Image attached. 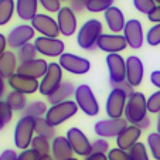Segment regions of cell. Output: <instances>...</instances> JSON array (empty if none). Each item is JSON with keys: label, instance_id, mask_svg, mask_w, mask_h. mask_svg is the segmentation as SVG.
<instances>
[{"label": "cell", "instance_id": "52", "mask_svg": "<svg viewBox=\"0 0 160 160\" xmlns=\"http://www.w3.org/2000/svg\"><path fill=\"white\" fill-rule=\"evenodd\" d=\"M4 89H6V82H4V78L2 77V74H0V99L4 94Z\"/></svg>", "mask_w": 160, "mask_h": 160}, {"label": "cell", "instance_id": "29", "mask_svg": "<svg viewBox=\"0 0 160 160\" xmlns=\"http://www.w3.org/2000/svg\"><path fill=\"white\" fill-rule=\"evenodd\" d=\"M36 133L37 136H42L45 139H54L55 138V128L45 118H37L36 119Z\"/></svg>", "mask_w": 160, "mask_h": 160}, {"label": "cell", "instance_id": "58", "mask_svg": "<svg viewBox=\"0 0 160 160\" xmlns=\"http://www.w3.org/2000/svg\"><path fill=\"white\" fill-rule=\"evenodd\" d=\"M70 2H74V0H70Z\"/></svg>", "mask_w": 160, "mask_h": 160}, {"label": "cell", "instance_id": "5", "mask_svg": "<svg viewBox=\"0 0 160 160\" xmlns=\"http://www.w3.org/2000/svg\"><path fill=\"white\" fill-rule=\"evenodd\" d=\"M75 102L78 105V108L84 112L88 116H97L99 113V103L97 101L94 91L91 89L89 85L82 84L79 87H77L75 89Z\"/></svg>", "mask_w": 160, "mask_h": 160}, {"label": "cell", "instance_id": "56", "mask_svg": "<svg viewBox=\"0 0 160 160\" xmlns=\"http://www.w3.org/2000/svg\"><path fill=\"white\" fill-rule=\"evenodd\" d=\"M154 3H156V4H160V0H154Z\"/></svg>", "mask_w": 160, "mask_h": 160}, {"label": "cell", "instance_id": "41", "mask_svg": "<svg viewBox=\"0 0 160 160\" xmlns=\"http://www.w3.org/2000/svg\"><path fill=\"white\" fill-rule=\"evenodd\" d=\"M38 2L50 13H58L61 10V0H38Z\"/></svg>", "mask_w": 160, "mask_h": 160}, {"label": "cell", "instance_id": "46", "mask_svg": "<svg viewBox=\"0 0 160 160\" xmlns=\"http://www.w3.org/2000/svg\"><path fill=\"white\" fill-rule=\"evenodd\" d=\"M18 154L13 149H6L0 153V160H17Z\"/></svg>", "mask_w": 160, "mask_h": 160}, {"label": "cell", "instance_id": "33", "mask_svg": "<svg viewBox=\"0 0 160 160\" xmlns=\"http://www.w3.org/2000/svg\"><path fill=\"white\" fill-rule=\"evenodd\" d=\"M113 0H88L87 2V10L91 13H105L109 7H112Z\"/></svg>", "mask_w": 160, "mask_h": 160}, {"label": "cell", "instance_id": "54", "mask_svg": "<svg viewBox=\"0 0 160 160\" xmlns=\"http://www.w3.org/2000/svg\"><path fill=\"white\" fill-rule=\"evenodd\" d=\"M38 160H54V159H52L51 154H44V156H40Z\"/></svg>", "mask_w": 160, "mask_h": 160}, {"label": "cell", "instance_id": "13", "mask_svg": "<svg viewBox=\"0 0 160 160\" xmlns=\"http://www.w3.org/2000/svg\"><path fill=\"white\" fill-rule=\"evenodd\" d=\"M31 27L42 37H48V38H58V34H61L57 20L47 14H37L31 20Z\"/></svg>", "mask_w": 160, "mask_h": 160}, {"label": "cell", "instance_id": "3", "mask_svg": "<svg viewBox=\"0 0 160 160\" xmlns=\"http://www.w3.org/2000/svg\"><path fill=\"white\" fill-rule=\"evenodd\" d=\"M36 119L30 116H21L17 121L14 128V145L20 150H27L30 149L31 142L34 139V132H36Z\"/></svg>", "mask_w": 160, "mask_h": 160}, {"label": "cell", "instance_id": "36", "mask_svg": "<svg viewBox=\"0 0 160 160\" xmlns=\"http://www.w3.org/2000/svg\"><path fill=\"white\" fill-rule=\"evenodd\" d=\"M133 6L138 12L149 14L156 7V3H154V0H133Z\"/></svg>", "mask_w": 160, "mask_h": 160}, {"label": "cell", "instance_id": "20", "mask_svg": "<svg viewBox=\"0 0 160 160\" xmlns=\"http://www.w3.org/2000/svg\"><path fill=\"white\" fill-rule=\"evenodd\" d=\"M47 70H48V62L42 58H36V60L27 61V62L18 64L17 72L34 79H40L45 75Z\"/></svg>", "mask_w": 160, "mask_h": 160}, {"label": "cell", "instance_id": "4", "mask_svg": "<svg viewBox=\"0 0 160 160\" xmlns=\"http://www.w3.org/2000/svg\"><path fill=\"white\" fill-rule=\"evenodd\" d=\"M78 105L75 101H65V102L57 103V105H51L45 113V119L52 125V126H60L68 119H71L77 112H78Z\"/></svg>", "mask_w": 160, "mask_h": 160}, {"label": "cell", "instance_id": "50", "mask_svg": "<svg viewBox=\"0 0 160 160\" xmlns=\"http://www.w3.org/2000/svg\"><path fill=\"white\" fill-rule=\"evenodd\" d=\"M85 160H108V154L103 153H91L85 157Z\"/></svg>", "mask_w": 160, "mask_h": 160}, {"label": "cell", "instance_id": "27", "mask_svg": "<svg viewBox=\"0 0 160 160\" xmlns=\"http://www.w3.org/2000/svg\"><path fill=\"white\" fill-rule=\"evenodd\" d=\"M6 101L9 103V106L13 109V111H24L26 106H27V95L20 94L17 91H10L9 94L6 95Z\"/></svg>", "mask_w": 160, "mask_h": 160}, {"label": "cell", "instance_id": "8", "mask_svg": "<svg viewBox=\"0 0 160 160\" xmlns=\"http://www.w3.org/2000/svg\"><path fill=\"white\" fill-rule=\"evenodd\" d=\"M128 121L125 118L119 119H103V121H98L94 126V132L97 136L102 138V139H109V138H118L122 133V130L128 126Z\"/></svg>", "mask_w": 160, "mask_h": 160}, {"label": "cell", "instance_id": "35", "mask_svg": "<svg viewBox=\"0 0 160 160\" xmlns=\"http://www.w3.org/2000/svg\"><path fill=\"white\" fill-rule=\"evenodd\" d=\"M148 148L153 159L160 160V133L153 132L148 136Z\"/></svg>", "mask_w": 160, "mask_h": 160}, {"label": "cell", "instance_id": "39", "mask_svg": "<svg viewBox=\"0 0 160 160\" xmlns=\"http://www.w3.org/2000/svg\"><path fill=\"white\" fill-rule=\"evenodd\" d=\"M13 118V109L9 106L6 101L0 99V121L4 125H7Z\"/></svg>", "mask_w": 160, "mask_h": 160}, {"label": "cell", "instance_id": "28", "mask_svg": "<svg viewBox=\"0 0 160 160\" xmlns=\"http://www.w3.org/2000/svg\"><path fill=\"white\" fill-rule=\"evenodd\" d=\"M48 108L45 105V102L42 101H33V102H28L26 109L23 111V116H30V118H42V116L47 113Z\"/></svg>", "mask_w": 160, "mask_h": 160}, {"label": "cell", "instance_id": "38", "mask_svg": "<svg viewBox=\"0 0 160 160\" xmlns=\"http://www.w3.org/2000/svg\"><path fill=\"white\" fill-rule=\"evenodd\" d=\"M146 41L149 45H159L160 44V24H154L153 27L149 28L146 34Z\"/></svg>", "mask_w": 160, "mask_h": 160}, {"label": "cell", "instance_id": "21", "mask_svg": "<svg viewBox=\"0 0 160 160\" xmlns=\"http://www.w3.org/2000/svg\"><path fill=\"white\" fill-rule=\"evenodd\" d=\"M142 136V129L136 125H128L122 133L116 138V146L125 152H129L136 143L139 142Z\"/></svg>", "mask_w": 160, "mask_h": 160}, {"label": "cell", "instance_id": "44", "mask_svg": "<svg viewBox=\"0 0 160 160\" xmlns=\"http://www.w3.org/2000/svg\"><path fill=\"white\" fill-rule=\"evenodd\" d=\"M87 2L88 0H74V2H71L70 9L74 13H81L82 10L87 9Z\"/></svg>", "mask_w": 160, "mask_h": 160}, {"label": "cell", "instance_id": "31", "mask_svg": "<svg viewBox=\"0 0 160 160\" xmlns=\"http://www.w3.org/2000/svg\"><path fill=\"white\" fill-rule=\"evenodd\" d=\"M30 149H33L34 152H37L40 156L51 154V143H50L48 139H45L42 136H34Z\"/></svg>", "mask_w": 160, "mask_h": 160}, {"label": "cell", "instance_id": "40", "mask_svg": "<svg viewBox=\"0 0 160 160\" xmlns=\"http://www.w3.org/2000/svg\"><path fill=\"white\" fill-rule=\"evenodd\" d=\"M111 150L109 149V143L106 139H102V138H99V139L94 140L92 142V153H103V154H108V152Z\"/></svg>", "mask_w": 160, "mask_h": 160}, {"label": "cell", "instance_id": "12", "mask_svg": "<svg viewBox=\"0 0 160 160\" xmlns=\"http://www.w3.org/2000/svg\"><path fill=\"white\" fill-rule=\"evenodd\" d=\"M106 65H108L111 85L126 81V60L121 54H108Z\"/></svg>", "mask_w": 160, "mask_h": 160}, {"label": "cell", "instance_id": "17", "mask_svg": "<svg viewBox=\"0 0 160 160\" xmlns=\"http://www.w3.org/2000/svg\"><path fill=\"white\" fill-rule=\"evenodd\" d=\"M7 82H9L12 91H17V92L24 94V95H31L40 89L38 79L21 75V74H18V72H16L14 75L10 77V78L7 79Z\"/></svg>", "mask_w": 160, "mask_h": 160}, {"label": "cell", "instance_id": "25", "mask_svg": "<svg viewBox=\"0 0 160 160\" xmlns=\"http://www.w3.org/2000/svg\"><path fill=\"white\" fill-rule=\"evenodd\" d=\"M38 0H16V13L24 21H31L38 13Z\"/></svg>", "mask_w": 160, "mask_h": 160}, {"label": "cell", "instance_id": "51", "mask_svg": "<svg viewBox=\"0 0 160 160\" xmlns=\"http://www.w3.org/2000/svg\"><path fill=\"white\" fill-rule=\"evenodd\" d=\"M150 123H152V121H150V118H149V116H146L145 119H143L142 122H140L139 125H138V126L140 128V129H149V126H150Z\"/></svg>", "mask_w": 160, "mask_h": 160}, {"label": "cell", "instance_id": "18", "mask_svg": "<svg viewBox=\"0 0 160 160\" xmlns=\"http://www.w3.org/2000/svg\"><path fill=\"white\" fill-rule=\"evenodd\" d=\"M145 75V67L139 57L130 55L126 58V82L133 88L139 87L143 81Z\"/></svg>", "mask_w": 160, "mask_h": 160}, {"label": "cell", "instance_id": "23", "mask_svg": "<svg viewBox=\"0 0 160 160\" xmlns=\"http://www.w3.org/2000/svg\"><path fill=\"white\" fill-rule=\"evenodd\" d=\"M103 16H105L106 26H108V28L113 34H119L121 31H123L126 21H125V16L119 7H116V6L109 7V9L103 13Z\"/></svg>", "mask_w": 160, "mask_h": 160}, {"label": "cell", "instance_id": "15", "mask_svg": "<svg viewBox=\"0 0 160 160\" xmlns=\"http://www.w3.org/2000/svg\"><path fill=\"white\" fill-rule=\"evenodd\" d=\"M34 28L28 24H20L16 26L13 30H10L7 36V45L13 50H18L23 45L28 44L34 38Z\"/></svg>", "mask_w": 160, "mask_h": 160}, {"label": "cell", "instance_id": "7", "mask_svg": "<svg viewBox=\"0 0 160 160\" xmlns=\"http://www.w3.org/2000/svg\"><path fill=\"white\" fill-rule=\"evenodd\" d=\"M128 98L129 97L125 94L123 91L118 89V88H112V91L109 92L108 98H106V103H105V111L109 119L123 118Z\"/></svg>", "mask_w": 160, "mask_h": 160}, {"label": "cell", "instance_id": "6", "mask_svg": "<svg viewBox=\"0 0 160 160\" xmlns=\"http://www.w3.org/2000/svg\"><path fill=\"white\" fill-rule=\"evenodd\" d=\"M61 84H62V68L58 62H50L48 70L40 81L38 92L48 98L50 95H52L60 88Z\"/></svg>", "mask_w": 160, "mask_h": 160}, {"label": "cell", "instance_id": "16", "mask_svg": "<svg viewBox=\"0 0 160 160\" xmlns=\"http://www.w3.org/2000/svg\"><path fill=\"white\" fill-rule=\"evenodd\" d=\"M97 47L102 51L108 52V54H119L121 51H123L125 48L128 47V42L125 40L123 36L121 34H105L103 33L102 36L99 37L97 42Z\"/></svg>", "mask_w": 160, "mask_h": 160}, {"label": "cell", "instance_id": "2", "mask_svg": "<svg viewBox=\"0 0 160 160\" xmlns=\"http://www.w3.org/2000/svg\"><path fill=\"white\" fill-rule=\"evenodd\" d=\"M148 116V99L142 92H133L128 98V103L125 108V119L130 125H138Z\"/></svg>", "mask_w": 160, "mask_h": 160}, {"label": "cell", "instance_id": "32", "mask_svg": "<svg viewBox=\"0 0 160 160\" xmlns=\"http://www.w3.org/2000/svg\"><path fill=\"white\" fill-rule=\"evenodd\" d=\"M37 50H36V45L33 42H28V44L23 45L21 48L17 50V58L20 61V64L23 62H27V61H31V60H36L37 58Z\"/></svg>", "mask_w": 160, "mask_h": 160}, {"label": "cell", "instance_id": "1", "mask_svg": "<svg viewBox=\"0 0 160 160\" xmlns=\"http://www.w3.org/2000/svg\"><path fill=\"white\" fill-rule=\"evenodd\" d=\"M102 34V23L97 18H91L81 26L77 36V42L82 50L92 51L97 47V42Z\"/></svg>", "mask_w": 160, "mask_h": 160}, {"label": "cell", "instance_id": "22", "mask_svg": "<svg viewBox=\"0 0 160 160\" xmlns=\"http://www.w3.org/2000/svg\"><path fill=\"white\" fill-rule=\"evenodd\" d=\"M74 150L71 148L67 136H55L51 142V156L54 160H67L71 159Z\"/></svg>", "mask_w": 160, "mask_h": 160}, {"label": "cell", "instance_id": "30", "mask_svg": "<svg viewBox=\"0 0 160 160\" xmlns=\"http://www.w3.org/2000/svg\"><path fill=\"white\" fill-rule=\"evenodd\" d=\"M16 10L14 0H0V26H6L12 20Z\"/></svg>", "mask_w": 160, "mask_h": 160}, {"label": "cell", "instance_id": "49", "mask_svg": "<svg viewBox=\"0 0 160 160\" xmlns=\"http://www.w3.org/2000/svg\"><path fill=\"white\" fill-rule=\"evenodd\" d=\"M6 47H7V37L4 36V34L0 33V57L7 51Z\"/></svg>", "mask_w": 160, "mask_h": 160}, {"label": "cell", "instance_id": "34", "mask_svg": "<svg viewBox=\"0 0 160 160\" xmlns=\"http://www.w3.org/2000/svg\"><path fill=\"white\" fill-rule=\"evenodd\" d=\"M128 153H129L130 160H150L149 153H148V148L142 142H138Z\"/></svg>", "mask_w": 160, "mask_h": 160}, {"label": "cell", "instance_id": "19", "mask_svg": "<svg viewBox=\"0 0 160 160\" xmlns=\"http://www.w3.org/2000/svg\"><path fill=\"white\" fill-rule=\"evenodd\" d=\"M57 23L60 27V33L65 37H71L77 31V16L70 7H61L57 13Z\"/></svg>", "mask_w": 160, "mask_h": 160}, {"label": "cell", "instance_id": "14", "mask_svg": "<svg viewBox=\"0 0 160 160\" xmlns=\"http://www.w3.org/2000/svg\"><path fill=\"white\" fill-rule=\"evenodd\" d=\"M123 37L128 42V47L133 50L142 48L143 42H145V34H143L142 23L136 18H130L126 21L123 28Z\"/></svg>", "mask_w": 160, "mask_h": 160}, {"label": "cell", "instance_id": "9", "mask_svg": "<svg viewBox=\"0 0 160 160\" xmlns=\"http://www.w3.org/2000/svg\"><path fill=\"white\" fill-rule=\"evenodd\" d=\"M58 64L62 70L68 71L74 75H84L91 70V62L87 58L79 57L77 54H71V52H64L60 57Z\"/></svg>", "mask_w": 160, "mask_h": 160}, {"label": "cell", "instance_id": "53", "mask_svg": "<svg viewBox=\"0 0 160 160\" xmlns=\"http://www.w3.org/2000/svg\"><path fill=\"white\" fill-rule=\"evenodd\" d=\"M156 132L160 133V112L157 113V121H156Z\"/></svg>", "mask_w": 160, "mask_h": 160}, {"label": "cell", "instance_id": "37", "mask_svg": "<svg viewBox=\"0 0 160 160\" xmlns=\"http://www.w3.org/2000/svg\"><path fill=\"white\" fill-rule=\"evenodd\" d=\"M148 112H150V113H159L160 112V89L153 92L148 98Z\"/></svg>", "mask_w": 160, "mask_h": 160}, {"label": "cell", "instance_id": "45", "mask_svg": "<svg viewBox=\"0 0 160 160\" xmlns=\"http://www.w3.org/2000/svg\"><path fill=\"white\" fill-rule=\"evenodd\" d=\"M148 18L154 24H160V4H156V7L148 14Z\"/></svg>", "mask_w": 160, "mask_h": 160}, {"label": "cell", "instance_id": "26", "mask_svg": "<svg viewBox=\"0 0 160 160\" xmlns=\"http://www.w3.org/2000/svg\"><path fill=\"white\" fill-rule=\"evenodd\" d=\"M75 89H77V87L71 81H62L60 88H58L52 95H50V97L47 98V101H48V103H51V105H57V103L65 102V101L70 99V97H72V95L75 94Z\"/></svg>", "mask_w": 160, "mask_h": 160}, {"label": "cell", "instance_id": "10", "mask_svg": "<svg viewBox=\"0 0 160 160\" xmlns=\"http://www.w3.org/2000/svg\"><path fill=\"white\" fill-rule=\"evenodd\" d=\"M67 139L70 142L74 153L81 157H87L92 153V143L84 132L78 128H70L67 130Z\"/></svg>", "mask_w": 160, "mask_h": 160}, {"label": "cell", "instance_id": "48", "mask_svg": "<svg viewBox=\"0 0 160 160\" xmlns=\"http://www.w3.org/2000/svg\"><path fill=\"white\" fill-rule=\"evenodd\" d=\"M150 82L154 85L156 88H159L160 89V71H153V72L150 74Z\"/></svg>", "mask_w": 160, "mask_h": 160}, {"label": "cell", "instance_id": "42", "mask_svg": "<svg viewBox=\"0 0 160 160\" xmlns=\"http://www.w3.org/2000/svg\"><path fill=\"white\" fill-rule=\"evenodd\" d=\"M108 160H130L129 153L119 148H113L108 152Z\"/></svg>", "mask_w": 160, "mask_h": 160}, {"label": "cell", "instance_id": "43", "mask_svg": "<svg viewBox=\"0 0 160 160\" xmlns=\"http://www.w3.org/2000/svg\"><path fill=\"white\" fill-rule=\"evenodd\" d=\"M38 157L40 154L37 152H34L33 149H27V150H21L17 160H38Z\"/></svg>", "mask_w": 160, "mask_h": 160}, {"label": "cell", "instance_id": "55", "mask_svg": "<svg viewBox=\"0 0 160 160\" xmlns=\"http://www.w3.org/2000/svg\"><path fill=\"white\" fill-rule=\"evenodd\" d=\"M3 128H4V123H3V122H2V121H0V130L3 129Z\"/></svg>", "mask_w": 160, "mask_h": 160}, {"label": "cell", "instance_id": "57", "mask_svg": "<svg viewBox=\"0 0 160 160\" xmlns=\"http://www.w3.org/2000/svg\"><path fill=\"white\" fill-rule=\"evenodd\" d=\"M67 160H78V159H75V157H71V159H67Z\"/></svg>", "mask_w": 160, "mask_h": 160}, {"label": "cell", "instance_id": "24", "mask_svg": "<svg viewBox=\"0 0 160 160\" xmlns=\"http://www.w3.org/2000/svg\"><path fill=\"white\" fill-rule=\"evenodd\" d=\"M18 68V58L17 54H14L13 51L7 50L2 57H0V74L4 79H9L12 75H14L17 72Z\"/></svg>", "mask_w": 160, "mask_h": 160}, {"label": "cell", "instance_id": "47", "mask_svg": "<svg viewBox=\"0 0 160 160\" xmlns=\"http://www.w3.org/2000/svg\"><path fill=\"white\" fill-rule=\"evenodd\" d=\"M112 88H118V89H121V91H123L125 94L128 95V97H130V95L135 92L133 91V87L132 85H129L126 81L125 82H121V84H115V85H112Z\"/></svg>", "mask_w": 160, "mask_h": 160}, {"label": "cell", "instance_id": "11", "mask_svg": "<svg viewBox=\"0 0 160 160\" xmlns=\"http://www.w3.org/2000/svg\"><path fill=\"white\" fill-rule=\"evenodd\" d=\"M34 45L38 54L45 57H61L65 50V44L60 38H48V37H36Z\"/></svg>", "mask_w": 160, "mask_h": 160}]
</instances>
